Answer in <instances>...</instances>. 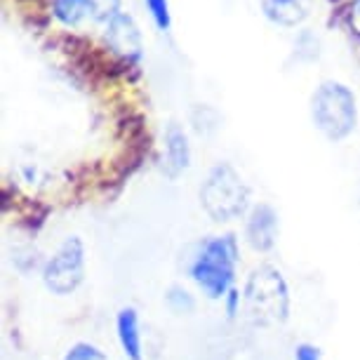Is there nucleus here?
<instances>
[{
	"label": "nucleus",
	"mask_w": 360,
	"mask_h": 360,
	"mask_svg": "<svg viewBox=\"0 0 360 360\" xmlns=\"http://www.w3.org/2000/svg\"><path fill=\"white\" fill-rule=\"evenodd\" d=\"M238 262H240V250L236 236H212L198 243L188 262V276L207 299L224 302V297L236 288Z\"/></svg>",
	"instance_id": "nucleus-1"
},
{
	"label": "nucleus",
	"mask_w": 360,
	"mask_h": 360,
	"mask_svg": "<svg viewBox=\"0 0 360 360\" xmlns=\"http://www.w3.org/2000/svg\"><path fill=\"white\" fill-rule=\"evenodd\" d=\"M243 302L250 321L262 328L283 325L290 318V288L283 274L271 264H262L248 276Z\"/></svg>",
	"instance_id": "nucleus-2"
},
{
	"label": "nucleus",
	"mask_w": 360,
	"mask_h": 360,
	"mask_svg": "<svg viewBox=\"0 0 360 360\" xmlns=\"http://www.w3.org/2000/svg\"><path fill=\"white\" fill-rule=\"evenodd\" d=\"M200 205L212 221H233L250 210V186L231 162H217L200 184Z\"/></svg>",
	"instance_id": "nucleus-3"
},
{
	"label": "nucleus",
	"mask_w": 360,
	"mask_h": 360,
	"mask_svg": "<svg viewBox=\"0 0 360 360\" xmlns=\"http://www.w3.org/2000/svg\"><path fill=\"white\" fill-rule=\"evenodd\" d=\"M311 120L330 141H344L358 125L356 94L344 83L325 80L311 97Z\"/></svg>",
	"instance_id": "nucleus-4"
},
{
	"label": "nucleus",
	"mask_w": 360,
	"mask_h": 360,
	"mask_svg": "<svg viewBox=\"0 0 360 360\" xmlns=\"http://www.w3.org/2000/svg\"><path fill=\"white\" fill-rule=\"evenodd\" d=\"M85 281V243L69 236L43 264V285L52 295L69 297Z\"/></svg>",
	"instance_id": "nucleus-5"
},
{
	"label": "nucleus",
	"mask_w": 360,
	"mask_h": 360,
	"mask_svg": "<svg viewBox=\"0 0 360 360\" xmlns=\"http://www.w3.org/2000/svg\"><path fill=\"white\" fill-rule=\"evenodd\" d=\"M101 19H104V36L111 50L125 57L127 62H137L141 57V31L137 22L120 12V8L106 12Z\"/></svg>",
	"instance_id": "nucleus-6"
},
{
	"label": "nucleus",
	"mask_w": 360,
	"mask_h": 360,
	"mask_svg": "<svg viewBox=\"0 0 360 360\" xmlns=\"http://www.w3.org/2000/svg\"><path fill=\"white\" fill-rule=\"evenodd\" d=\"M278 233H281V221H278V212L269 202H257L250 207L245 221V240L255 252L274 250Z\"/></svg>",
	"instance_id": "nucleus-7"
},
{
	"label": "nucleus",
	"mask_w": 360,
	"mask_h": 360,
	"mask_svg": "<svg viewBox=\"0 0 360 360\" xmlns=\"http://www.w3.org/2000/svg\"><path fill=\"white\" fill-rule=\"evenodd\" d=\"M191 165V144L184 127L169 123L165 130V174L169 179H176L181 172H186Z\"/></svg>",
	"instance_id": "nucleus-8"
},
{
	"label": "nucleus",
	"mask_w": 360,
	"mask_h": 360,
	"mask_svg": "<svg viewBox=\"0 0 360 360\" xmlns=\"http://www.w3.org/2000/svg\"><path fill=\"white\" fill-rule=\"evenodd\" d=\"M115 335H118L120 349L127 360H144V342H141L139 314L137 309L125 307L115 316Z\"/></svg>",
	"instance_id": "nucleus-9"
},
{
	"label": "nucleus",
	"mask_w": 360,
	"mask_h": 360,
	"mask_svg": "<svg viewBox=\"0 0 360 360\" xmlns=\"http://www.w3.org/2000/svg\"><path fill=\"white\" fill-rule=\"evenodd\" d=\"M269 22L283 29H295L311 15V0H259Z\"/></svg>",
	"instance_id": "nucleus-10"
},
{
	"label": "nucleus",
	"mask_w": 360,
	"mask_h": 360,
	"mask_svg": "<svg viewBox=\"0 0 360 360\" xmlns=\"http://www.w3.org/2000/svg\"><path fill=\"white\" fill-rule=\"evenodd\" d=\"M52 12L64 26H78L90 17H101L97 0H54Z\"/></svg>",
	"instance_id": "nucleus-11"
},
{
	"label": "nucleus",
	"mask_w": 360,
	"mask_h": 360,
	"mask_svg": "<svg viewBox=\"0 0 360 360\" xmlns=\"http://www.w3.org/2000/svg\"><path fill=\"white\" fill-rule=\"evenodd\" d=\"M165 304L174 316H188L195 311V299L186 288L181 285H169L165 292Z\"/></svg>",
	"instance_id": "nucleus-12"
},
{
	"label": "nucleus",
	"mask_w": 360,
	"mask_h": 360,
	"mask_svg": "<svg viewBox=\"0 0 360 360\" xmlns=\"http://www.w3.org/2000/svg\"><path fill=\"white\" fill-rule=\"evenodd\" d=\"M62 360H106V353L90 342H76L69 346V351L64 353Z\"/></svg>",
	"instance_id": "nucleus-13"
},
{
	"label": "nucleus",
	"mask_w": 360,
	"mask_h": 360,
	"mask_svg": "<svg viewBox=\"0 0 360 360\" xmlns=\"http://www.w3.org/2000/svg\"><path fill=\"white\" fill-rule=\"evenodd\" d=\"M148 12H151L155 26H158L160 31H167L169 26H172V15H169V5L167 0H144Z\"/></svg>",
	"instance_id": "nucleus-14"
},
{
	"label": "nucleus",
	"mask_w": 360,
	"mask_h": 360,
	"mask_svg": "<svg viewBox=\"0 0 360 360\" xmlns=\"http://www.w3.org/2000/svg\"><path fill=\"white\" fill-rule=\"evenodd\" d=\"M295 360H323V351L314 344L302 342L295 346Z\"/></svg>",
	"instance_id": "nucleus-15"
},
{
	"label": "nucleus",
	"mask_w": 360,
	"mask_h": 360,
	"mask_svg": "<svg viewBox=\"0 0 360 360\" xmlns=\"http://www.w3.org/2000/svg\"><path fill=\"white\" fill-rule=\"evenodd\" d=\"M240 302H243V297H240V290L233 288L229 292L226 297H224V309H226V316L229 318H236L238 314H240Z\"/></svg>",
	"instance_id": "nucleus-16"
},
{
	"label": "nucleus",
	"mask_w": 360,
	"mask_h": 360,
	"mask_svg": "<svg viewBox=\"0 0 360 360\" xmlns=\"http://www.w3.org/2000/svg\"><path fill=\"white\" fill-rule=\"evenodd\" d=\"M346 19H349L351 31L356 33V36L360 38V0H353V3L349 5V12H346Z\"/></svg>",
	"instance_id": "nucleus-17"
}]
</instances>
